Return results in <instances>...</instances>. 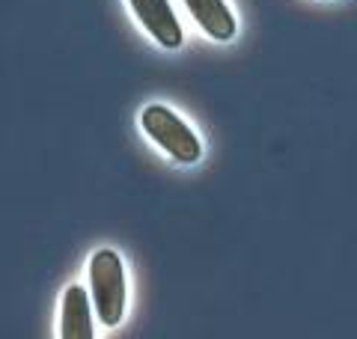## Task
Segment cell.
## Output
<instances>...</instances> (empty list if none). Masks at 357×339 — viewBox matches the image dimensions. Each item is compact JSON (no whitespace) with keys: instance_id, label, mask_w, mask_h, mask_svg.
<instances>
[{"instance_id":"2","label":"cell","mask_w":357,"mask_h":339,"mask_svg":"<svg viewBox=\"0 0 357 339\" xmlns=\"http://www.w3.org/2000/svg\"><path fill=\"white\" fill-rule=\"evenodd\" d=\"M140 131L176 164H197L203 158V143L197 131L178 116L173 107L152 101L140 110Z\"/></svg>"},{"instance_id":"4","label":"cell","mask_w":357,"mask_h":339,"mask_svg":"<svg viewBox=\"0 0 357 339\" xmlns=\"http://www.w3.org/2000/svg\"><path fill=\"white\" fill-rule=\"evenodd\" d=\"M57 339H96L93 298H89V289L77 286V282H72V286L63 292Z\"/></svg>"},{"instance_id":"3","label":"cell","mask_w":357,"mask_h":339,"mask_svg":"<svg viewBox=\"0 0 357 339\" xmlns=\"http://www.w3.org/2000/svg\"><path fill=\"white\" fill-rule=\"evenodd\" d=\"M134 21L167 51H176L185 45V30L182 21L176 18V9L170 0H126Z\"/></svg>"},{"instance_id":"1","label":"cell","mask_w":357,"mask_h":339,"mask_svg":"<svg viewBox=\"0 0 357 339\" xmlns=\"http://www.w3.org/2000/svg\"><path fill=\"white\" fill-rule=\"evenodd\" d=\"M86 280H89V298H93V310L98 322L105 327H119L126 319L128 307V280L122 256L110 247H102L89 256L86 262Z\"/></svg>"},{"instance_id":"5","label":"cell","mask_w":357,"mask_h":339,"mask_svg":"<svg viewBox=\"0 0 357 339\" xmlns=\"http://www.w3.org/2000/svg\"><path fill=\"white\" fill-rule=\"evenodd\" d=\"M194 24L215 42H232L238 33V18L227 0H182Z\"/></svg>"}]
</instances>
